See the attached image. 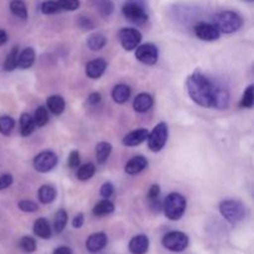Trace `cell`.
<instances>
[{
  "label": "cell",
  "instance_id": "1",
  "mask_svg": "<svg viewBox=\"0 0 254 254\" xmlns=\"http://www.w3.org/2000/svg\"><path fill=\"white\" fill-rule=\"evenodd\" d=\"M186 88L189 96L195 103L205 108H213V98L217 86H215L208 77L201 73L200 71H195L188 78Z\"/></svg>",
  "mask_w": 254,
  "mask_h": 254
},
{
  "label": "cell",
  "instance_id": "2",
  "mask_svg": "<svg viewBox=\"0 0 254 254\" xmlns=\"http://www.w3.org/2000/svg\"><path fill=\"white\" fill-rule=\"evenodd\" d=\"M163 211L169 220H180L186 211V198L179 192L169 193L163 203Z\"/></svg>",
  "mask_w": 254,
  "mask_h": 254
},
{
  "label": "cell",
  "instance_id": "3",
  "mask_svg": "<svg viewBox=\"0 0 254 254\" xmlns=\"http://www.w3.org/2000/svg\"><path fill=\"white\" fill-rule=\"evenodd\" d=\"M220 212L223 218L232 225H237L246 217V207L238 200H226L220 205Z\"/></svg>",
  "mask_w": 254,
  "mask_h": 254
},
{
  "label": "cell",
  "instance_id": "4",
  "mask_svg": "<svg viewBox=\"0 0 254 254\" xmlns=\"http://www.w3.org/2000/svg\"><path fill=\"white\" fill-rule=\"evenodd\" d=\"M242 17L235 11H222L215 16V25L221 32H225V34L238 31L242 27Z\"/></svg>",
  "mask_w": 254,
  "mask_h": 254
},
{
  "label": "cell",
  "instance_id": "5",
  "mask_svg": "<svg viewBox=\"0 0 254 254\" xmlns=\"http://www.w3.org/2000/svg\"><path fill=\"white\" fill-rule=\"evenodd\" d=\"M122 12L128 21L135 25H141L148 21V12L145 11L141 0H128L123 5Z\"/></svg>",
  "mask_w": 254,
  "mask_h": 254
},
{
  "label": "cell",
  "instance_id": "6",
  "mask_svg": "<svg viewBox=\"0 0 254 254\" xmlns=\"http://www.w3.org/2000/svg\"><path fill=\"white\" fill-rule=\"evenodd\" d=\"M168 126L164 122H160L155 126V128L148 134V146L151 151L158 153L161 149L165 146L166 141H168Z\"/></svg>",
  "mask_w": 254,
  "mask_h": 254
},
{
  "label": "cell",
  "instance_id": "7",
  "mask_svg": "<svg viewBox=\"0 0 254 254\" xmlns=\"http://www.w3.org/2000/svg\"><path fill=\"white\" fill-rule=\"evenodd\" d=\"M164 247L170 252L180 253L185 251L189 246V237L180 231H171L168 232L161 240Z\"/></svg>",
  "mask_w": 254,
  "mask_h": 254
},
{
  "label": "cell",
  "instance_id": "8",
  "mask_svg": "<svg viewBox=\"0 0 254 254\" xmlns=\"http://www.w3.org/2000/svg\"><path fill=\"white\" fill-rule=\"evenodd\" d=\"M119 41L122 47L127 51H133L139 46L141 41V34L133 27H126L118 32Z\"/></svg>",
  "mask_w": 254,
  "mask_h": 254
},
{
  "label": "cell",
  "instance_id": "9",
  "mask_svg": "<svg viewBox=\"0 0 254 254\" xmlns=\"http://www.w3.org/2000/svg\"><path fill=\"white\" fill-rule=\"evenodd\" d=\"M57 161H59V159L54 151H42L35 156L34 168L39 173H49L57 165Z\"/></svg>",
  "mask_w": 254,
  "mask_h": 254
},
{
  "label": "cell",
  "instance_id": "10",
  "mask_svg": "<svg viewBox=\"0 0 254 254\" xmlns=\"http://www.w3.org/2000/svg\"><path fill=\"white\" fill-rule=\"evenodd\" d=\"M135 57L144 64H149V66L155 64L159 59L158 47L153 44L140 45V46L136 47Z\"/></svg>",
  "mask_w": 254,
  "mask_h": 254
},
{
  "label": "cell",
  "instance_id": "11",
  "mask_svg": "<svg viewBox=\"0 0 254 254\" xmlns=\"http://www.w3.org/2000/svg\"><path fill=\"white\" fill-rule=\"evenodd\" d=\"M193 31H195L196 36L203 41H215L221 35L218 27L216 25L210 24V22H198L193 27Z\"/></svg>",
  "mask_w": 254,
  "mask_h": 254
},
{
  "label": "cell",
  "instance_id": "12",
  "mask_svg": "<svg viewBox=\"0 0 254 254\" xmlns=\"http://www.w3.org/2000/svg\"><path fill=\"white\" fill-rule=\"evenodd\" d=\"M107 243H108V237H107L106 233L98 232L93 233L87 238L86 247L91 253H98L106 248Z\"/></svg>",
  "mask_w": 254,
  "mask_h": 254
},
{
  "label": "cell",
  "instance_id": "13",
  "mask_svg": "<svg viewBox=\"0 0 254 254\" xmlns=\"http://www.w3.org/2000/svg\"><path fill=\"white\" fill-rule=\"evenodd\" d=\"M150 241L145 235H138L129 242V252L131 254H145L149 251Z\"/></svg>",
  "mask_w": 254,
  "mask_h": 254
},
{
  "label": "cell",
  "instance_id": "14",
  "mask_svg": "<svg viewBox=\"0 0 254 254\" xmlns=\"http://www.w3.org/2000/svg\"><path fill=\"white\" fill-rule=\"evenodd\" d=\"M148 134L149 130L148 129H135V130L130 131V133L127 134L126 136L123 138V144L126 146H136V145H140L143 141L146 140L148 138Z\"/></svg>",
  "mask_w": 254,
  "mask_h": 254
},
{
  "label": "cell",
  "instance_id": "15",
  "mask_svg": "<svg viewBox=\"0 0 254 254\" xmlns=\"http://www.w3.org/2000/svg\"><path fill=\"white\" fill-rule=\"evenodd\" d=\"M107 69V62L102 59L92 60L87 64L86 66V73L89 78L97 79L102 77V74L106 72Z\"/></svg>",
  "mask_w": 254,
  "mask_h": 254
},
{
  "label": "cell",
  "instance_id": "16",
  "mask_svg": "<svg viewBox=\"0 0 254 254\" xmlns=\"http://www.w3.org/2000/svg\"><path fill=\"white\" fill-rule=\"evenodd\" d=\"M146 166H148V160H146V158H144V156L141 155H136L134 156V158H131L130 160L127 163L124 170H126V173L128 174V175H136V174L141 173Z\"/></svg>",
  "mask_w": 254,
  "mask_h": 254
},
{
  "label": "cell",
  "instance_id": "17",
  "mask_svg": "<svg viewBox=\"0 0 254 254\" xmlns=\"http://www.w3.org/2000/svg\"><path fill=\"white\" fill-rule=\"evenodd\" d=\"M154 104V99L153 96L149 93H140L135 97L134 99V103H133V108L134 111L138 112V113H145L148 112L149 109L153 107Z\"/></svg>",
  "mask_w": 254,
  "mask_h": 254
},
{
  "label": "cell",
  "instance_id": "18",
  "mask_svg": "<svg viewBox=\"0 0 254 254\" xmlns=\"http://www.w3.org/2000/svg\"><path fill=\"white\" fill-rule=\"evenodd\" d=\"M32 231H34V233L37 237L42 238V240H50L52 236L51 226L47 222L46 218H37V220L35 221Z\"/></svg>",
  "mask_w": 254,
  "mask_h": 254
},
{
  "label": "cell",
  "instance_id": "19",
  "mask_svg": "<svg viewBox=\"0 0 254 254\" xmlns=\"http://www.w3.org/2000/svg\"><path fill=\"white\" fill-rule=\"evenodd\" d=\"M35 61V51L32 47H26L17 56V67L22 69L30 68Z\"/></svg>",
  "mask_w": 254,
  "mask_h": 254
},
{
  "label": "cell",
  "instance_id": "20",
  "mask_svg": "<svg viewBox=\"0 0 254 254\" xmlns=\"http://www.w3.org/2000/svg\"><path fill=\"white\" fill-rule=\"evenodd\" d=\"M130 88L127 84H117L113 88V91H112V97H113V101L116 103L122 104L128 101L129 97H130Z\"/></svg>",
  "mask_w": 254,
  "mask_h": 254
},
{
  "label": "cell",
  "instance_id": "21",
  "mask_svg": "<svg viewBox=\"0 0 254 254\" xmlns=\"http://www.w3.org/2000/svg\"><path fill=\"white\" fill-rule=\"evenodd\" d=\"M34 118L29 113H22L20 117V133L22 136H29L35 129Z\"/></svg>",
  "mask_w": 254,
  "mask_h": 254
},
{
  "label": "cell",
  "instance_id": "22",
  "mask_svg": "<svg viewBox=\"0 0 254 254\" xmlns=\"http://www.w3.org/2000/svg\"><path fill=\"white\" fill-rule=\"evenodd\" d=\"M47 108L55 116H60L64 111V99L61 96H51L47 99Z\"/></svg>",
  "mask_w": 254,
  "mask_h": 254
},
{
  "label": "cell",
  "instance_id": "23",
  "mask_svg": "<svg viewBox=\"0 0 254 254\" xmlns=\"http://www.w3.org/2000/svg\"><path fill=\"white\" fill-rule=\"evenodd\" d=\"M112 153V145L107 141H101L96 146V158L99 164H104L108 160L109 155Z\"/></svg>",
  "mask_w": 254,
  "mask_h": 254
},
{
  "label": "cell",
  "instance_id": "24",
  "mask_svg": "<svg viewBox=\"0 0 254 254\" xmlns=\"http://www.w3.org/2000/svg\"><path fill=\"white\" fill-rule=\"evenodd\" d=\"M56 198V190L51 185H42L39 189V200L40 202L47 205L51 203Z\"/></svg>",
  "mask_w": 254,
  "mask_h": 254
},
{
  "label": "cell",
  "instance_id": "25",
  "mask_svg": "<svg viewBox=\"0 0 254 254\" xmlns=\"http://www.w3.org/2000/svg\"><path fill=\"white\" fill-rule=\"evenodd\" d=\"M113 211H114V203L112 202V201L104 198V200L99 201V202L94 206L93 215L94 216H106V215H109V213H112Z\"/></svg>",
  "mask_w": 254,
  "mask_h": 254
},
{
  "label": "cell",
  "instance_id": "26",
  "mask_svg": "<svg viewBox=\"0 0 254 254\" xmlns=\"http://www.w3.org/2000/svg\"><path fill=\"white\" fill-rule=\"evenodd\" d=\"M107 44V39L104 35L102 34H93L92 36H89L88 41H87V46L89 47V50L92 51H99V50L103 49Z\"/></svg>",
  "mask_w": 254,
  "mask_h": 254
},
{
  "label": "cell",
  "instance_id": "27",
  "mask_svg": "<svg viewBox=\"0 0 254 254\" xmlns=\"http://www.w3.org/2000/svg\"><path fill=\"white\" fill-rule=\"evenodd\" d=\"M67 220H68V215L64 210H59L55 215V221H54V230L56 233H61L62 231L66 228Z\"/></svg>",
  "mask_w": 254,
  "mask_h": 254
},
{
  "label": "cell",
  "instance_id": "28",
  "mask_svg": "<svg viewBox=\"0 0 254 254\" xmlns=\"http://www.w3.org/2000/svg\"><path fill=\"white\" fill-rule=\"evenodd\" d=\"M94 173H96V166H94V164L87 163L79 166L78 170H77V178L81 181H86L89 180L94 175Z\"/></svg>",
  "mask_w": 254,
  "mask_h": 254
},
{
  "label": "cell",
  "instance_id": "29",
  "mask_svg": "<svg viewBox=\"0 0 254 254\" xmlns=\"http://www.w3.org/2000/svg\"><path fill=\"white\" fill-rule=\"evenodd\" d=\"M10 10L15 16L20 19H27V7L22 0H12L10 2Z\"/></svg>",
  "mask_w": 254,
  "mask_h": 254
},
{
  "label": "cell",
  "instance_id": "30",
  "mask_svg": "<svg viewBox=\"0 0 254 254\" xmlns=\"http://www.w3.org/2000/svg\"><path fill=\"white\" fill-rule=\"evenodd\" d=\"M17 56H19V49L17 47H12L11 51L6 56L4 62V71L11 72L17 67Z\"/></svg>",
  "mask_w": 254,
  "mask_h": 254
},
{
  "label": "cell",
  "instance_id": "31",
  "mask_svg": "<svg viewBox=\"0 0 254 254\" xmlns=\"http://www.w3.org/2000/svg\"><path fill=\"white\" fill-rule=\"evenodd\" d=\"M32 118H34L35 126L39 127V128H42V127L46 126L47 122H49V113H47L46 107L40 106L39 108L35 111V114Z\"/></svg>",
  "mask_w": 254,
  "mask_h": 254
},
{
  "label": "cell",
  "instance_id": "32",
  "mask_svg": "<svg viewBox=\"0 0 254 254\" xmlns=\"http://www.w3.org/2000/svg\"><path fill=\"white\" fill-rule=\"evenodd\" d=\"M15 121L9 116H1L0 117V133L2 135H10L11 131L14 130Z\"/></svg>",
  "mask_w": 254,
  "mask_h": 254
},
{
  "label": "cell",
  "instance_id": "33",
  "mask_svg": "<svg viewBox=\"0 0 254 254\" xmlns=\"http://www.w3.org/2000/svg\"><path fill=\"white\" fill-rule=\"evenodd\" d=\"M254 103V86L251 84V86L247 87V89L243 93L242 99H241V107L242 108H248L251 109L253 107Z\"/></svg>",
  "mask_w": 254,
  "mask_h": 254
},
{
  "label": "cell",
  "instance_id": "34",
  "mask_svg": "<svg viewBox=\"0 0 254 254\" xmlns=\"http://www.w3.org/2000/svg\"><path fill=\"white\" fill-rule=\"evenodd\" d=\"M61 6H60L59 1H55V0H46V1L42 2L41 5V11L42 14L50 15V14H56V12L61 11Z\"/></svg>",
  "mask_w": 254,
  "mask_h": 254
},
{
  "label": "cell",
  "instance_id": "35",
  "mask_svg": "<svg viewBox=\"0 0 254 254\" xmlns=\"http://www.w3.org/2000/svg\"><path fill=\"white\" fill-rule=\"evenodd\" d=\"M19 246L25 253H34L35 251H36V247H37L36 241H35L32 237H29V236H25V237H22L21 240H20Z\"/></svg>",
  "mask_w": 254,
  "mask_h": 254
},
{
  "label": "cell",
  "instance_id": "36",
  "mask_svg": "<svg viewBox=\"0 0 254 254\" xmlns=\"http://www.w3.org/2000/svg\"><path fill=\"white\" fill-rule=\"evenodd\" d=\"M96 5L98 11L103 16H109L114 10V5L112 2V0H97Z\"/></svg>",
  "mask_w": 254,
  "mask_h": 254
},
{
  "label": "cell",
  "instance_id": "37",
  "mask_svg": "<svg viewBox=\"0 0 254 254\" xmlns=\"http://www.w3.org/2000/svg\"><path fill=\"white\" fill-rule=\"evenodd\" d=\"M17 206H19V208L22 211V212H35V211L39 210V206H37V203L32 202V201H30V200L19 201Z\"/></svg>",
  "mask_w": 254,
  "mask_h": 254
},
{
  "label": "cell",
  "instance_id": "38",
  "mask_svg": "<svg viewBox=\"0 0 254 254\" xmlns=\"http://www.w3.org/2000/svg\"><path fill=\"white\" fill-rule=\"evenodd\" d=\"M59 4L62 10L74 11L79 7V0H59Z\"/></svg>",
  "mask_w": 254,
  "mask_h": 254
},
{
  "label": "cell",
  "instance_id": "39",
  "mask_svg": "<svg viewBox=\"0 0 254 254\" xmlns=\"http://www.w3.org/2000/svg\"><path fill=\"white\" fill-rule=\"evenodd\" d=\"M99 192H101V196H103L104 198L111 197V196L114 193L113 184H112V183H104L103 185H102L101 191H99Z\"/></svg>",
  "mask_w": 254,
  "mask_h": 254
},
{
  "label": "cell",
  "instance_id": "40",
  "mask_svg": "<svg viewBox=\"0 0 254 254\" xmlns=\"http://www.w3.org/2000/svg\"><path fill=\"white\" fill-rule=\"evenodd\" d=\"M68 166L72 169L79 166V153L77 150H72L71 153H69Z\"/></svg>",
  "mask_w": 254,
  "mask_h": 254
},
{
  "label": "cell",
  "instance_id": "41",
  "mask_svg": "<svg viewBox=\"0 0 254 254\" xmlns=\"http://www.w3.org/2000/svg\"><path fill=\"white\" fill-rule=\"evenodd\" d=\"M12 184V176L10 174H4L0 176V191L5 190Z\"/></svg>",
  "mask_w": 254,
  "mask_h": 254
},
{
  "label": "cell",
  "instance_id": "42",
  "mask_svg": "<svg viewBox=\"0 0 254 254\" xmlns=\"http://www.w3.org/2000/svg\"><path fill=\"white\" fill-rule=\"evenodd\" d=\"M159 195H160V188H159V185H153L148 192V200H156V198H159Z\"/></svg>",
  "mask_w": 254,
  "mask_h": 254
},
{
  "label": "cell",
  "instance_id": "43",
  "mask_svg": "<svg viewBox=\"0 0 254 254\" xmlns=\"http://www.w3.org/2000/svg\"><path fill=\"white\" fill-rule=\"evenodd\" d=\"M79 26H81L82 29L91 30V29H93V22H92L88 17L81 16L79 17Z\"/></svg>",
  "mask_w": 254,
  "mask_h": 254
},
{
  "label": "cell",
  "instance_id": "44",
  "mask_svg": "<svg viewBox=\"0 0 254 254\" xmlns=\"http://www.w3.org/2000/svg\"><path fill=\"white\" fill-rule=\"evenodd\" d=\"M102 99V96L99 92H93V93L89 94L88 97V103L91 104V106H96V104H98L99 102H101Z\"/></svg>",
  "mask_w": 254,
  "mask_h": 254
},
{
  "label": "cell",
  "instance_id": "45",
  "mask_svg": "<svg viewBox=\"0 0 254 254\" xmlns=\"http://www.w3.org/2000/svg\"><path fill=\"white\" fill-rule=\"evenodd\" d=\"M83 222H84L83 213H78V215L73 218V221H72V226H73L74 228H81L82 226H83Z\"/></svg>",
  "mask_w": 254,
  "mask_h": 254
},
{
  "label": "cell",
  "instance_id": "46",
  "mask_svg": "<svg viewBox=\"0 0 254 254\" xmlns=\"http://www.w3.org/2000/svg\"><path fill=\"white\" fill-rule=\"evenodd\" d=\"M54 254H73L72 250L69 247H66V246H61V247L56 248L55 250Z\"/></svg>",
  "mask_w": 254,
  "mask_h": 254
},
{
  "label": "cell",
  "instance_id": "47",
  "mask_svg": "<svg viewBox=\"0 0 254 254\" xmlns=\"http://www.w3.org/2000/svg\"><path fill=\"white\" fill-rule=\"evenodd\" d=\"M6 41H7L6 31H5V30L0 29V46H1V45H4Z\"/></svg>",
  "mask_w": 254,
  "mask_h": 254
},
{
  "label": "cell",
  "instance_id": "48",
  "mask_svg": "<svg viewBox=\"0 0 254 254\" xmlns=\"http://www.w3.org/2000/svg\"><path fill=\"white\" fill-rule=\"evenodd\" d=\"M246 1H250V2H252V1H253V0H246Z\"/></svg>",
  "mask_w": 254,
  "mask_h": 254
}]
</instances>
